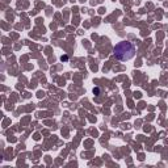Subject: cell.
I'll return each instance as SVG.
<instances>
[{
    "label": "cell",
    "instance_id": "1",
    "mask_svg": "<svg viewBox=\"0 0 168 168\" xmlns=\"http://www.w3.org/2000/svg\"><path fill=\"white\" fill-rule=\"evenodd\" d=\"M113 53L117 59L125 62V61H129L134 57V54H135V47H134V45L131 43V42L122 41L114 46Z\"/></svg>",
    "mask_w": 168,
    "mask_h": 168
}]
</instances>
